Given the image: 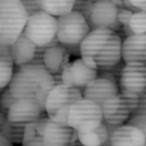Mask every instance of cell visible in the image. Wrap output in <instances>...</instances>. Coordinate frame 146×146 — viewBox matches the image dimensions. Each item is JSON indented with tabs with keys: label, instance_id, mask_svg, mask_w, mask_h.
<instances>
[{
	"label": "cell",
	"instance_id": "836d02e7",
	"mask_svg": "<svg viewBox=\"0 0 146 146\" xmlns=\"http://www.w3.org/2000/svg\"><path fill=\"white\" fill-rule=\"evenodd\" d=\"M68 146H85L81 142V141H80V139L78 137V133H77L76 130H74L73 137H72V139H71L70 143Z\"/></svg>",
	"mask_w": 146,
	"mask_h": 146
},
{
	"label": "cell",
	"instance_id": "6da1fadb",
	"mask_svg": "<svg viewBox=\"0 0 146 146\" xmlns=\"http://www.w3.org/2000/svg\"><path fill=\"white\" fill-rule=\"evenodd\" d=\"M122 43L120 36L112 29H92L80 44V58L94 69L108 71L122 60Z\"/></svg>",
	"mask_w": 146,
	"mask_h": 146
},
{
	"label": "cell",
	"instance_id": "d6a6232c",
	"mask_svg": "<svg viewBox=\"0 0 146 146\" xmlns=\"http://www.w3.org/2000/svg\"><path fill=\"white\" fill-rule=\"evenodd\" d=\"M66 50L69 52L70 55L77 56V57H81V48H80V44H62L60 43Z\"/></svg>",
	"mask_w": 146,
	"mask_h": 146
},
{
	"label": "cell",
	"instance_id": "d4e9b609",
	"mask_svg": "<svg viewBox=\"0 0 146 146\" xmlns=\"http://www.w3.org/2000/svg\"><path fill=\"white\" fill-rule=\"evenodd\" d=\"M96 1L97 0H76V3H74L73 11L80 12L88 21L91 17L94 5Z\"/></svg>",
	"mask_w": 146,
	"mask_h": 146
},
{
	"label": "cell",
	"instance_id": "484cf974",
	"mask_svg": "<svg viewBox=\"0 0 146 146\" xmlns=\"http://www.w3.org/2000/svg\"><path fill=\"white\" fill-rule=\"evenodd\" d=\"M126 125H133L141 130L143 133L146 139V115L143 114H133L129 120L127 121Z\"/></svg>",
	"mask_w": 146,
	"mask_h": 146
},
{
	"label": "cell",
	"instance_id": "9c48e42d",
	"mask_svg": "<svg viewBox=\"0 0 146 146\" xmlns=\"http://www.w3.org/2000/svg\"><path fill=\"white\" fill-rule=\"evenodd\" d=\"M91 29H110L117 31L122 27L118 20V8L110 0H97L88 20Z\"/></svg>",
	"mask_w": 146,
	"mask_h": 146
},
{
	"label": "cell",
	"instance_id": "2e32d148",
	"mask_svg": "<svg viewBox=\"0 0 146 146\" xmlns=\"http://www.w3.org/2000/svg\"><path fill=\"white\" fill-rule=\"evenodd\" d=\"M74 132V129L71 126H62L50 119L42 137L43 144L44 146H68Z\"/></svg>",
	"mask_w": 146,
	"mask_h": 146
},
{
	"label": "cell",
	"instance_id": "ac0fdd59",
	"mask_svg": "<svg viewBox=\"0 0 146 146\" xmlns=\"http://www.w3.org/2000/svg\"><path fill=\"white\" fill-rule=\"evenodd\" d=\"M72 74L74 86L78 88L80 91L84 89L98 76V70L90 67L82 58H77L72 62Z\"/></svg>",
	"mask_w": 146,
	"mask_h": 146
},
{
	"label": "cell",
	"instance_id": "7bdbcfd3",
	"mask_svg": "<svg viewBox=\"0 0 146 146\" xmlns=\"http://www.w3.org/2000/svg\"><path fill=\"white\" fill-rule=\"evenodd\" d=\"M145 146H146V145H145Z\"/></svg>",
	"mask_w": 146,
	"mask_h": 146
},
{
	"label": "cell",
	"instance_id": "f35d334b",
	"mask_svg": "<svg viewBox=\"0 0 146 146\" xmlns=\"http://www.w3.org/2000/svg\"><path fill=\"white\" fill-rule=\"evenodd\" d=\"M123 32H125V36L127 37H130V36H132V35H134V32H133V30L131 29V27H130V26H123Z\"/></svg>",
	"mask_w": 146,
	"mask_h": 146
},
{
	"label": "cell",
	"instance_id": "52a82bcc",
	"mask_svg": "<svg viewBox=\"0 0 146 146\" xmlns=\"http://www.w3.org/2000/svg\"><path fill=\"white\" fill-rule=\"evenodd\" d=\"M119 88L122 92L138 95L146 90V61H131L125 63L119 77Z\"/></svg>",
	"mask_w": 146,
	"mask_h": 146
},
{
	"label": "cell",
	"instance_id": "ffe728a7",
	"mask_svg": "<svg viewBox=\"0 0 146 146\" xmlns=\"http://www.w3.org/2000/svg\"><path fill=\"white\" fill-rule=\"evenodd\" d=\"M38 2L42 11L60 17L74 10L76 0H38Z\"/></svg>",
	"mask_w": 146,
	"mask_h": 146
},
{
	"label": "cell",
	"instance_id": "3957f363",
	"mask_svg": "<svg viewBox=\"0 0 146 146\" xmlns=\"http://www.w3.org/2000/svg\"><path fill=\"white\" fill-rule=\"evenodd\" d=\"M29 16L21 0H0V44L10 46L16 41Z\"/></svg>",
	"mask_w": 146,
	"mask_h": 146
},
{
	"label": "cell",
	"instance_id": "4fadbf2b",
	"mask_svg": "<svg viewBox=\"0 0 146 146\" xmlns=\"http://www.w3.org/2000/svg\"><path fill=\"white\" fill-rule=\"evenodd\" d=\"M39 46L29 39L25 33L9 46L11 58L16 66H24L27 64H34L38 53Z\"/></svg>",
	"mask_w": 146,
	"mask_h": 146
},
{
	"label": "cell",
	"instance_id": "f546056e",
	"mask_svg": "<svg viewBox=\"0 0 146 146\" xmlns=\"http://www.w3.org/2000/svg\"><path fill=\"white\" fill-rule=\"evenodd\" d=\"M21 1L24 4L25 8L27 9L29 15H32L34 13H36V12L42 11L38 0H21Z\"/></svg>",
	"mask_w": 146,
	"mask_h": 146
},
{
	"label": "cell",
	"instance_id": "7c38bea8",
	"mask_svg": "<svg viewBox=\"0 0 146 146\" xmlns=\"http://www.w3.org/2000/svg\"><path fill=\"white\" fill-rule=\"evenodd\" d=\"M120 92L119 84L98 76L83 91V98L102 106L107 99Z\"/></svg>",
	"mask_w": 146,
	"mask_h": 146
},
{
	"label": "cell",
	"instance_id": "5b68a950",
	"mask_svg": "<svg viewBox=\"0 0 146 146\" xmlns=\"http://www.w3.org/2000/svg\"><path fill=\"white\" fill-rule=\"evenodd\" d=\"M24 33L38 46L51 44L57 38L58 18L40 11L29 16Z\"/></svg>",
	"mask_w": 146,
	"mask_h": 146
},
{
	"label": "cell",
	"instance_id": "74e56055",
	"mask_svg": "<svg viewBox=\"0 0 146 146\" xmlns=\"http://www.w3.org/2000/svg\"><path fill=\"white\" fill-rule=\"evenodd\" d=\"M131 2L141 11L146 9V0H131Z\"/></svg>",
	"mask_w": 146,
	"mask_h": 146
},
{
	"label": "cell",
	"instance_id": "ba28073f",
	"mask_svg": "<svg viewBox=\"0 0 146 146\" xmlns=\"http://www.w3.org/2000/svg\"><path fill=\"white\" fill-rule=\"evenodd\" d=\"M83 98V92L74 86L58 84L53 88L46 97L45 111L52 118L54 114L63 107L73 106Z\"/></svg>",
	"mask_w": 146,
	"mask_h": 146
},
{
	"label": "cell",
	"instance_id": "4dcf8cb0",
	"mask_svg": "<svg viewBox=\"0 0 146 146\" xmlns=\"http://www.w3.org/2000/svg\"><path fill=\"white\" fill-rule=\"evenodd\" d=\"M49 121H50V117L48 116L47 113L43 114L42 116L37 121V123H36L37 132H38V134L41 137L43 136V133H44V130L46 128V126H47V123Z\"/></svg>",
	"mask_w": 146,
	"mask_h": 146
},
{
	"label": "cell",
	"instance_id": "7a4b0ae2",
	"mask_svg": "<svg viewBox=\"0 0 146 146\" xmlns=\"http://www.w3.org/2000/svg\"><path fill=\"white\" fill-rule=\"evenodd\" d=\"M55 86L54 76L43 65L27 64L18 68L9 89L16 98L35 100L45 110L46 97Z\"/></svg>",
	"mask_w": 146,
	"mask_h": 146
},
{
	"label": "cell",
	"instance_id": "8fae6325",
	"mask_svg": "<svg viewBox=\"0 0 146 146\" xmlns=\"http://www.w3.org/2000/svg\"><path fill=\"white\" fill-rule=\"evenodd\" d=\"M46 111L35 100L19 99L8 112V119L11 122L29 123L37 122Z\"/></svg>",
	"mask_w": 146,
	"mask_h": 146
},
{
	"label": "cell",
	"instance_id": "60d3db41",
	"mask_svg": "<svg viewBox=\"0 0 146 146\" xmlns=\"http://www.w3.org/2000/svg\"><path fill=\"white\" fill-rule=\"evenodd\" d=\"M142 11H144L145 13H146V9H144V10H142Z\"/></svg>",
	"mask_w": 146,
	"mask_h": 146
},
{
	"label": "cell",
	"instance_id": "1f68e13d",
	"mask_svg": "<svg viewBox=\"0 0 146 146\" xmlns=\"http://www.w3.org/2000/svg\"><path fill=\"white\" fill-rule=\"evenodd\" d=\"M133 114L146 115V90L144 91L143 94H141V95H139V101L138 108H137V110Z\"/></svg>",
	"mask_w": 146,
	"mask_h": 146
},
{
	"label": "cell",
	"instance_id": "30bf717a",
	"mask_svg": "<svg viewBox=\"0 0 146 146\" xmlns=\"http://www.w3.org/2000/svg\"><path fill=\"white\" fill-rule=\"evenodd\" d=\"M101 108L103 122L111 125L121 126L125 125L132 115L128 104L121 92L107 99L102 104Z\"/></svg>",
	"mask_w": 146,
	"mask_h": 146
},
{
	"label": "cell",
	"instance_id": "f1b7e54d",
	"mask_svg": "<svg viewBox=\"0 0 146 146\" xmlns=\"http://www.w3.org/2000/svg\"><path fill=\"white\" fill-rule=\"evenodd\" d=\"M71 66H72V62H69L64 67V69L62 70V72L60 74V78H61L62 84L69 85V86H74V80H73V74H72Z\"/></svg>",
	"mask_w": 146,
	"mask_h": 146
},
{
	"label": "cell",
	"instance_id": "e0dca14e",
	"mask_svg": "<svg viewBox=\"0 0 146 146\" xmlns=\"http://www.w3.org/2000/svg\"><path fill=\"white\" fill-rule=\"evenodd\" d=\"M70 54L62 45L58 44L46 49L43 56V66L48 72L55 74H60L64 67L69 63Z\"/></svg>",
	"mask_w": 146,
	"mask_h": 146
},
{
	"label": "cell",
	"instance_id": "d6986e66",
	"mask_svg": "<svg viewBox=\"0 0 146 146\" xmlns=\"http://www.w3.org/2000/svg\"><path fill=\"white\" fill-rule=\"evenodd\" d=\"M13 65L9 46L0 44V90L3 91L10 85L13 77Z\"/></svg>",
	"mask_w": 146,
	"mask_h": 146
},
{
	"label": "cell",
	"instance_id": "8d00e7d4",
	"mask_svg": "<svg viewBox=\"0 0 146 146\" xmlns=\"http://www.w3.org/2000/svg\"><path fill=\"white\" fill-rule=\"evenodd\" d=\"M0 146H14V143L11 141L5 135L0 133Z\"/></svg>",
	"mask_w": 146,
	"mask_h": 146
},
{
	"label": "cell",
	"instance_id": "cb8c5ba5",
	"mask_svg": "<svg viewBox=\"0 0 146 146\" xmlns=\"http://www.w3.org/2000/svg\"><path fill=\"white\" fill-rule=\"evenodd\" d=\"M18 100H19V99L15 97V96L11 94L9 87H7V88H5L3 91H1V95H0V110L8 115L9 110H11V108L16 103Z\"/></svg>",
	"mask_w": 146,
	"mask_h": 146
},
{
	"label": "cell",
	"instance_id": "ab89813d",
	"mask_svg": "<svg viewBox=\"0 0 146 146\" xmlns=\"http://www.w3.org/2000/svg\"><path fill=\"white\" fill-rule=\"evenodd\" d=\"M110 1L112 2L117 8L125 7V6H123V0H110Z\"/></svg>",
	"mask_w": 146,
	"mask_h": 146
},
{
	"label": "cell",
	"instance_id": "e575fe53",
	"mask_svg": "<svg viewBox=\"0 0 146 146\" xmlns=\"http://www.w3.org/2000/svg\"><path fill=\"white\" fill-rule=\"evenodd\" d=\"M22 146H44L43 144V141H42V138L41 136H37L33 141H29V143L25 144V145H22Z\"/></svg>",
	"mask_w": 146,
	"mask_h": 146
},
{
	"label": "cell",
	"instance_id": "44dd1931",
	"mask_svg": "<svg viewBox=\"0 0 146 146\" xmlns=\"http://www.w3.org/2000/svg\"><path fill=\"white\" fill-rule=\"evenodd\" d=\"M26 125L27 123L11 122L7 117L4 122L0 123V133L5 135L14 144L22 145L24 141Z\"/></svg>",
	"mask_w": 146,
	"mask_h": 146
},
{
	"label": "cell",
	"instance_id": "7402d4cb",
	"mask_svg": "<svg viewBox=\"0 0 146 146\" xmlns=\"http://www.w3.org/2000/svg\"><path fill=\"white\" fill-rule=\"evenodd\" d=\"M78 137L85 146H103L108 139L107 126L104 123H102L94 131L89 133H78Z\"/></svg>",
	"mask_w": 146,
	"mask_h": 146
},
{
	"label": "cell",
	"instance_id": "277c9868",
	"mask_svg": "<svg viewBox=\"0 0 146 146\" xmlns=\"http://www.w3.org/2000/svg\"><path fill=\"white\" fill-rule=\"evenodd\" d=\"M69 125L78 133L94 131L103 123V112L100 105L82 98L71 107Z\"/></svg>",
	"mask_w": 146,
	"mask_h": 146
},
{
	"label": "cell",
	"instance_id": "d590c367",
	"mask_svg": "<svg viewBox=\"0 0 146 146\" xmlns=\"http://www.w3.org/2000/svg\"><path fill=\"white\" fill-rule=\"evenodd\" d=\"M123 6H125V9H127V10L131 11L133 12H137V11H141V9L137 8L136 6L133 4V3L131 2V0H123Z\"/></svg>",
	"mask_w": 146,
	"mask_h": 146
},
{
	"label": "cell",
	"instance_id": "9a60e30c",
	"mask_svg": "<svg viewBox=\"0 0 146 146\" xmlns=\"http://www.w3.org/2000/svg\"><path fill=\"white\" fill-rule=\"evenodd\" d=\"M144 134L138 127L123 125L115 130L111 138V146H145Z\"/></svg>",
	"mask_w": 146,
	"mask_h": 146
},
{
	"label": "cell",
	"instance_id": "b9f144b4",
	"mask_svg": "<svg viewBox=\"0 0 146 146\" xmlns=\"http://www.w3.org/2000/svg\"></svg>",
	"mask_w": 146,
	"mask_h": 146
},
{
	"label": "cell",
	"instance_id": "83f0119b",
	"mask_svg": "<svg viewBox=\"0 0 146 146\" xmlns=\"http://www.w3.org/2000/svg\"><path fill=\"white\" fill-rule=\"evenodd\" d=\"M134 14V12L127 10L125 7L118 8V20L122 24V26H129L131 18Z\"/></svg>",
	"mask_w": 146,
	"mask_h": 146
},
{
	"label": "cell",
	"instance_id": "5bb4252c",
	"mask_svg": "<svg viewBox=\"0 0 146 146\" xmlns=\"http://www.w3.org/2000/svg\"><path fill=\"white\" fill-rule=\"evenodd\" d=\"M122 60L125 63L146 61V34L126 37L122 43Z\"/></svg>",
	"mask_w": 146,
	"mask_h": 146
},
{
	"label": "cell",
	"instance_id": "8992f818",
	"mask_svg": "<svg viewBox=\"0 0 146 146\" xmlns=\"http://www.w3.org/2000/svg\"><path fill=\"white\" fill-rule=\"evenodd\" d=\"M91 30L88 21L78 11L58 17L57 38L62 44H80Z\"/></svg>",
	"mask_w": 146,
	"mask_h": 146
},
{
	"label": "cell",
	"instance_id": "603a6c76",
	"mask_svg": "<svg viewBox=\"0 0 146 146\" xmlns=\"http://www.w3.org/2000/svg\"><path fill=\"white\" fill-rule=\"evenodd\" d=\"M135 34H146V13L139 11L134 12L129 24Z\"/></svg>",
	"mask_w": 146,
	"mask_h": 146
},
{
	"label": "cell",
	"instance_id": "4316f807",
	"mask_svg": "<svg viewBox=\"0 0 146 146\" xmlns=\"http://www.w3.org/2000/svg\"><path fill=\"white\" fill-rule=\"evenodd\" d=\"M36 123L37 122H32L27 123L26 129H25V135H24V141L22 145H25L27 143H29V141H33L37 136H40L37 132L36 128Z\"/></svg>",
	"mask_w": 146,
	"mask_h": 146
}]
</instances>
